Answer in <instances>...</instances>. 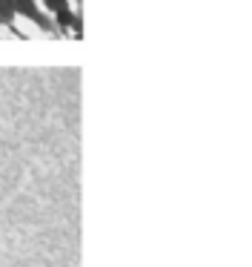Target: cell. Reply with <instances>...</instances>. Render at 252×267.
<instances>
[{
	"label": "cell",
	"mask_w": 252,
	"mask_h": 267,
	"mask_svg": "<svg viewBox=\"0 0 252 267\" xmlns=\"http://www.w3.org/2000/svg\"><path fill=\"white\" fill-rule=\"evenodd\" d=\"M12 9H17V12H23V15L38 17V12H35V3H32V0H12Z\"/></svg>",
	"instance_id": "6da1fadb"
},
{
	"label": "cell",
	"mask_w": 252,
	"mask_h": 267,
	"mask_svg": "<svg viewBox=\"0 0 252 267\" xmlns=\"http://www.w3.org/2000/svg\"><path fill=\"white\" fill-rule=\"evenodd\" d=\"M46 6L52 9V12H63V9H66V0H46Z\"/></svg>",
	"instance_id": "7a4b0ae2"
}]
</instances>
